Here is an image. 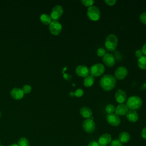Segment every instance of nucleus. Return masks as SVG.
<instances>
[{"label": "nucleus", "mask_w": 146, "mask_h": 146, "mask_svg": "<svg viewBox=\"0 0 146 146\" xmlns=\"http://www.w3.org/2000/svg\"><path fill=\"white\" fill-rule=\"evenodd\" d=\"M116 84V78L110 74L104 75L100 80V87L105 91L112 90Z\"/></svg>", "instance_id": "nucleus-1"}, {"label": "nucleus", "mask_w": 146, "mask_h": 146, "mask_svg": "<svg viewBox=\"0 0 146 146\" xmlns=\"http://www.w3.org/2000/svg\"><path fill=\"white\" fill-rule=\"evenodd\" d=\"M143 104L141 99L136 95L129 97L126 102V106L130 110L136 111L139 109Z\"/></svg>", "instance_id": "nucleus-2"}, {"label": "nucleus", "mask_w": 146, "mask_h": 146, "mask_svg": "<svg viewBox=\"0 0 146 146\" xmlns=\"http://www.w3.org/2000/svg\"><path fill=\"white\" fill-rule=\"evenodd\" d=\"M118 39L116 35L111 34L108 35L105 40V46L108 51H113L117 46Z\"/></svg>", "instance_id": "nucleus-3"}, {"label": "nucleus", "mask_w": 146, "mask_h": 146, "mask_svg": "<svg viewBox=\"0 0 146 146\" xmlns=\"http://www.w3.org/2000/svg\"><path fill=\"white\" fill-rule=\"evenodd\" d=\"M87 15L91 21H96L99 20L100 17V11L98 7L92 5L88 8Z\"/></svg>", "instance_id": "nucleus-4"}, {"label": "nucleus", "mask_w": 146, "mask_h": 146, "mask_svg": "<svg viewBox=\"0 0 146 146\" xmlns=\"http://www.w3.org/2000/svg\"><path fill=\"white\" fill-rule=\"evenodd\" d=\"M105 71L104 66L101 63H96L92 66L90 70L91 75L94 77L101 76Z\"/></svg>", "instance_id": "nucleus-5"}, {"label": "nucleus", "mask_w": 146, "mask_h": 146, "mask_svg": "<svg viewBox=\"0 0 146 146\" xmlns=\"http://www.w3.org/2000/svg\"><path fill=\"white\" fill-rule=\"evenodd\" d=\"M62 26L59 21H52L49 25V30L54 35H58L62 31Z\"/></svg>", "instance_id": "nucleus-6"}, {"label": "nucleus", "mask_w": 146, "mask_h": 146, "mask_svg": "<svg viewBox=\"0 0 146 146\" xmlns=\"http://www.w3.org/2000/svg\"><path fill=\"white\" fill-rule=\"evenodd\" d=\"M95 123L92 119H86L83 123V128L87 133H92L95 129Z\"/></svg>", "instance_id": "nucleus-7"}, {"label": "nucleus", "mask_w": 146, "mask_h": 146, "mask_svg": "<svg viewBox=\"0 0 146 146\" xmlns=\"http://www.w3.org/2000/svg\"><path fill=\"white\" fill-rule=\"evenodd\" d=\"M63 13V7L60 5H56L52 9L50 16L53 21H58V20L62 15Z\"/></svg>", "instance_id": "nucleus-8"}, {"label": "nucleus", "mask_w": 146, "mask_h": 146, "mask_svg": "<svg viewBox=\"0 0 146 146\" xmlns=\"http://www.w3.org/2000/svg\"><path fill=\"white\" fill-rule=\"evenodd\" d=\"M106 119L109 124L114 127L119 125L121 122L119 116L115 113L108 114Z\"/></svg>", "instance_id": "nucleus-9"}, {"label": "nucleus", "mask_w": 146, "mask_h": 146, "mask_svg": "<svg viewBox=\"0 0 146 146\" xmlns=\"http://www.w3.org/2000/svg\"><path fill=\"white\" fill-rule=\"evenodd\" d=\"M128 75V70L123 66L119 67L115 71V78L119 79H124Z\"/></svg>", "instance_id": "nucleus-10"}, {"label": "nucleus", "mask_w": 146, "mask_h": 146, "mask_svg": "<svg viewBox=\"0 0 146 146\" xmlns=\"http://www.w3.org/2000/svg\"><path fill=\"white\" fill-rule=\"evenodd\" d=\"M103 62L107 67H113L115 64L114 56L111 54H106L103 56Z\"/></svg>", "instance_id": "nucleus-11"}, {"label": "nucleus", "mask_w": 146, "mask_h": 146, "mask_svg": "<svg viewBox=\"0 0 146 146\" xmlns=\"http://www.w3.org/2000/svg\"><path fill=\"white\" fill-rule=\"evenodd\" d=\"M75 72L79 76L86 78V76H87L89 75L90 70L86 66L79 65V66H77V67L76 68Z\"/></svg>", "instance_id": "nucleus-12"}, {"label": "nucleus", "mask_w": 146, "mask_h": 146, "mask_svg": "<svg viewBox=\"0 0 146 146\" xmlns=\"http://www.w3.org/2000/svg\"><path fill=\"white\" fill-rule=\"evenodd\" d=\"M115 97L116 101L120 104H123L125 102L127 99V95L125 92L121 89L118 90L116 92Z\"/></svg>", "instance_id": "nucleus-13"}, {"label": "nucleus", "mask_w": 146, "mask_h": 146, "mask_svg": "<svg viewBox=\"0 0 146 146\" xmlns=\"http://www.w3.org/2000/svg\"><path fill=\"white\" fill-rule=\"evenodd\" d=\"M111 141L112 138L111 135L108 133H104L100 136L98 140V143L100 146H106L110 143Z\"/></svg>", "instance_id": "nucleus-14"}, {"label": "nucleus", "mask_w": 146, "mask_h": 146, "mask_svg": "<svg viewBox=\"0 0 146 146\" xmlns=\"http://www.w3.org/2000/svg\"><path fill=\"white\" fill-rule=\"evenodd\" d=\"M11 97L15 100L21 99L24 96V93L21 88H14L10 92Z\"/></svg>", "instance_id": "nucleus-15"}, {"label": "nucleus", "mask_w": 146, "mask_h": 146, "mask_svg": "<svg viewBox=\"0 0 146 146\" xmlns=\"http://www.w3.org/2000/svg\"><path fill=\"white\" fill-rule=\"evenodd\" d=\"M128 108L125 104H119L115 110V113L118 116H123L127 114L128 111Z\"/></svg>", "instance_id": "nucleus-16"}, {"label": "nucleus", "mask_w": 146, "mask_h": 146, "mask_svg": "<svg viewBox=\"0 0 146 146\" xmlns=\"http://www.w3.org/2000/svg\"><path fill=\"white\" fill-rule=\"evenodd\" d=\"M127 119L128 121L135 123L139 119V115L136 111L133 110H129L127 112L126 114Z\"/></svg>", "instance_id": "nucleus-17"}, {"label": "nucleus", "mask_w": 146, "mask_h": 146, "mask_svg": "<svg viewBox=\"0 0 146 146\" xmlns=\"http://www.w3.org/2000/svg\"><path fill=\"white\" fill-rule=\"evenodd\" d=\"M80 114L84 118L90 119L92 115V112L91 110L87 107H83L80 110Z\"/></svg>", "instance_id": "nucleus-18"}, {"label": "nucleus", "mask_w": 146, "mask_h": 146, "mask_svg": "<svg viewBox=\"0 0 146 146\" xmlns=\"http://www.w3.org/2000/svg\"><path fill=\"white\" fill-rule=\"evenodd\" d=\"M52 18L50 16V15H48L47 14L44 13L42 14L40 16V22L45 25H50V24L51 23L52 21Z\"/></svg>", "instance_id": "nucleus-19"}, {"label": "nucleus", "mask_w": 146, "mask_h": 146, "mask_svg": "<svg viewBox=\"0 0 146 146\" xmlns=\"http://www.w3.org/2000/svg\"><path fill=\"white\" fill-rule=\"evenodd\" d=\"M130 135L127 132H122L119 136V140L121 143H127L130 140Z\"/></svg>", "instance_id": "nucleus-20"}, {"label": "nucleus", "mask_w": 146, "mask_h": 146, "mask_svg": "<svg viewBox=\"0 0 146 146\" xmlns=\"http://www.w3.org/2000/svg\"><path fill=\"white\" fill-rule=\"evenodd\" d=\"M94 82H95L94 77L91 75H88L87 76H86L84 78L83 81V84L85 87H90L94 84Z\"/></svg>", "instance_id": "nucleus-21"}, {"label": "nucleus", "mask_w": 146, "mask_h": 146, "mask_svg": "<svg viewBox=\"0 0 146 146\" xmlns=\"http://www.w3.org/2000/svg\"><path fill=\"white\" fill-rule=\"evenodd\" d=\"M138 67L141 70H146V56H143L138 59Z\"/></svg>", "instance_id": "nucleus-22"}, {"label": "nucleus", "mask_w": 146, "mask_h": 146, "mask_svg": "<svg viewBox=\"0 0 146 146\" xmlns=\"http://www.w3.org/2000/svg\"><path fill=\"white\" fill-rule=\"evenodd\" d=\"M30 144H29V140L25 137H21L18 142V146H29Z\"/></svg>", "instance_id": "nucleus-23"}, {"label": "nucleus", "mask_w": 146, "mask_h": 146, "mask_svg": "<svg viewBox=\"0 0 146 146\" xmlns=\"http://www.w3.org/2000/svg\"><path fill=\"white\" fill-rule=\"evenodd\" d=\"M82 4L86 7H91L94 3V1L93 0H82Z\"/></svg>", "instance_id": "nucleus-24"}, {"label": "nucleus", "mask_w": 146, "mask_h": 146, "mask_svg": "<svg viewBox=\"0 0 146 146\" xmlns=\"http://www.w3.org/2000/svg\"><path fill=\"white\" fill-rule=\"evenodd\" d=\"M115 108L114 106L112 104H108L106 107V111L108 114L113 113V112H115Z\"/></svg>", "instance_id": "nucleus-25"}, {"label": "nucleus", "mask_w": 146, "mask_h": 146, "mask_svg": "<svg viewBox=\"0 0 146 146\" xmlns=\"http://www.w3.org/2000/svg\"><path fill=\"white\" fill-rule=\"evenodd\" d=\"M70 94L71 95H73L74 94L76 97L79 98V97H81V96H83V95L84 94V91H83V90L82 89L79 88V89H77L74 93H71Z\"/></svg>", "instance_id": "nucleus-26"}, {"label": "nucleus", "mask_w": 146, "mask_h": 146, "mask_svg": "<svg viewBox=\"0 0 146 146\" xmlns=\"http://www.w3.org/2000/svg\"><path fill=\"white\" fill-rule=\"evenodd\" d=\"M22 90L24 94H29L31 91V87L30 85L26 84V85L23 86Z\"/></svg>", "instance_id": "nucleus-27"}, {"label": "nucleus", "mask_w": 146, "mask_h": 146, "mask_svg": "<svg viewBox=\"0 0 146 146\" xmlns=\"http://www.w3.org/2000/svg\"><path fill=\"white\" fill-rule=\"evenodd\" d=\"M139 19L141 23L146 25V12H143L140 15Z\"/></svg>", "instance_id": "nucleus-28"}, {"label": "nucleus", "mask_w": 146, "mask_h": 146, "mask_svg": "<svg viewBox=\"0 0 146 146\" xmlns=\"http://www.w3.org/2000/svg\"><path fill=\"white\" fill-rule=\"evenodd\" d=\"M111 146H123V145L118 139H114L111 141Z\"/></svg>", "instance_id": "nucleus-29"}, {"label": "nucleus", "mask_w": 146, "mask_h": 146, "mask_svg": "<svg viewBox=\"0 0 146 146\" xmlns=\"http://www.w3.org/2000/svg\"><path fill=\"white\" fill-rule=\"evenodd\" d=\"M97 54H98V55L99 56L103 57L106 54L105 50L103 48H100L97 51Z\"/></svg>", "instance_id": "nucleus-30"}, {"label": "nucleus", "mask_w": 146, "mask_h": 146, "mask_svg": "<svg viewBox=\"0 0 146 146\" xmlns=\"http://www.w3.org/2000/svg\"><path fill=\"white\" fill-rule=\"evenodd\" d=\"M105 3L110 6H113L116 3V1L115 0H105Z\"/></svg>", "instance_id": "nucleus-31"}, {"label": "nucleus", "mask_w": 146, "mask_h": 146, "mask_svg": "<svg viewBox=\"0 0 146 146\" xmlns=\"http://www.w3.org/2000/svg\"><path fill=\"white\" fill-rule=\"evenodd\" d=\"M135 55L138 58H140L144 56L143 53V52H142V51H141V50H136V52H135Z\"/></svg>", "instance_id": "nucleus-32"}, {"label": "nucleus", "mask_w": 146, "mask_h": 146, "mask_svg": "<svg viewBox=\"0 0 146 146\" xmlns=\"http://www.w3.org/2000/svg\"><path fill=\"white\" fill-rule=\"evenodd\" d=\"M141 135V136H142V137H143V139H146V127H144V128L142 129Z\"/></svg>", "instance_id": "nucleus-33"}, {"label": "nucleus", "mask_w": 146, "mask_h": 146, "mask_svg": "<svg viewBox=\"0 0 146 146\" xmlns=\"http://www.w3.org/2000/svg\"><path fill=\"white\" fill-rule=\"evenodd\" d=\"M87 146H100V145L99 144V143L96 141H91L90 142Z\"/></svg>", "instance_id": "nucleus-34"}, {"label": "nucleus", "mask_w": 146, "mask_h": 146, "mask_svg": "<svg viewBox=\"0 0 146 146\" xmlns=\"http://www.w3.org/2000/svg\"><path fill=\"white\" fill-rule=\"evenodd\" d=\"M141 51H142V52H143L144 55H145V56H146V43H145V44L143 46Z\"/></svg>", "instance_id": "nucleus-35"}, {"label": "nucleus", "mask_w": 146, "mask_h": 146, "mask_svg": "<svg viewBox=\"0 0 146 146\" xmlns=\"http://www.w3.org/2000/svg\"><path fill=\"white\" fill-rule=\"evenodd\" d=\"M8 146H18V145L17 144H10L9 145H8Z\"/></svg>", "instance_id": "nucleus-36"}, {"label": "nucleus", "mask_w": 146, "mask_h": 146, "mask_svg": "<svg viewBox=\"0 0 146 146\" xmlns=\"http://www.w3.org/2000/svg\"><path fill=\"white\" fill-rule=\"evenodd\" d=\"M0 117H1V112H0Z\"/></svg>", "instance_id": "nucleus-37"}, {"label": "nucleus", "mask_w": 146, "mask_h": 146, "mask_svg": "<svg viewBox=\"0 0 146 146\" xmlns=\"http://www.w3.org/2000/svg\"><path fill=\"white\" fill-rule=\"evenodd\" d=\"M0 145H1V141H0Z\"/></svg>", "instance_id": "nucleus-38"}]
</instances>
